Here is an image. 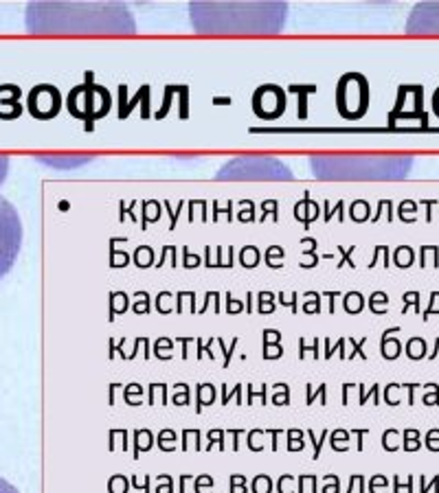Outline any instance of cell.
I'll list each match as a JSON object with an SVG mask.
<instances>
[{"label":"cell","mask_w":439,"mask_h":493,"mask_svg":"<svg viewBox=\"0 0 439 493\" xmlns=\"http://www.w3.org/2000/svg\"><path fill=\"white\" fill-rule=\"evenodd\" d=\"M406 353H409V357L411 359H419V357H424V353H426V344L422 338H413L409 344H406Z\"/></svg>","instance_id":"7a4b0ae2"},{"label":"cell","mask_w":439,"mask_h":493,"mask_svg":"<svg viewBox=\"0 0 439 493\" xmlns=\"http://www.w3.org/2000/svg\"><path fill=\"white\" fill-rule=\"evenodd\" d=\"M7 169H9V160L5 158V156H0V182H3V178L7 174Z\"/></svg>","instance_id":"ba28073f"},{"label":"cell","mask_w":439,"mask_h":493,"mask_svg":"<svg viewBox=\"0 0 439 493\" xmlns=\"http://www.w3.org/2000/svg\"><path fill=\"white\" fill-rule=\"evenodd\" d=\"M371 300H373V311H378V305H380L382 311H385V302H387V296H385V294H373Z\"/></svg>","instance_id":"277c9868"},{"label":"cell","mask_w":439,"mask_h":493,"mask_svg":"<svg viewBox=\"0 0 439 493\" xmlns=\"http://www.w3.org/2000/svg\"><path fill=\"white\" fill-rule=\"evenodd\" d=\"M417 439H419V432L417 430H413V432H406V443H404V447L406 449H413V451H415V449H419V443H417Z\"/></svg>","instance_id":"3957f363"},{"label":"cell","mask_w":439,"mask_h":493,"mask_svg":"<svg viewBox=\"0 0 439 493\" xmlns=\"http://www.w3.org/2000/svg\"><path fill=\"white\" fill-rule=\"evenodd\" d=\"M22 243V224L15 208L0 197V276L11 270Z\"/></svg>","instance_id":"6da1fadb"},{"label":"cell","mask_w":439,"mask_h":493,"mask_svg":"<svg viewBox=\"0 0 439 493\" xmlns=\"http://www.w3.org/2000/svg\"><path fill=\"white\" fill-rule=\"evenodd\" d=\"M0 493H18V489H15L13 484H9L7 480L0 478Z\"/></svg>","instance_id":"52a82bcc"},{"label":"cell","mask_w":439,"mask_h":493,"mask_svg":"<svg viewBox=\"0 0 439 493\" xmlns=\"http://www.w3.org/2000/svg\"><path fill=\"white\" fill-rule=\"evenodd\" d=\"M424 404L426 406H437V386L433 384V392H428L424 397Z\"/></svg>","instance_id":"8992f818"},{"label":"cell","mask_w":439,"mask_h":493,"mask_svg":"<svg viewBox=\"0 0 439 493\" xmlns=\"http://www.w3.org/2000/svg\"><path fill=\"white\" fill-rule=\"evenodd\" d=\"M426 441H439V432H437V430H435V432H428ZM430 449H433V451H439V447H437V445H430Z\"/></svg>","instance_id":"9c48e42d"},{"label":"cell","mask_w":439,"mask_h":493,"mask_svg":"<svg viewBox=\"0 0 439 493\" xmlns=\"http://www.w3.org/2000/svg\"><path fill=\"white\" fill-rule=\"evenodd\" d=\"M404 300H406V309H409V305L413 307H417V300H419V294L417 292H409V294H404ZM404 309V311H406Z\"/></svg>","instance_id":"5b68a950"}]
</instances>
